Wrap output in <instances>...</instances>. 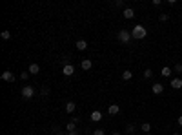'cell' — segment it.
<instances>
[{"label": "cell", "mask_w": 182, "mask_h": 135, "mask_svg": "<svg viewBox=\"0 0 182 135\" xmlns=\"http://www.w3.org/2000/svg\"><path fill=\"white\" fill-rule=\"evenodd\" d=\"M177 122H178V126H182V115H180V117L177 119Z\"/></svg>", "instance_id": "83f0119b"}, {"label": "cell", "mask_w": 182, "mask_h": 135, "mask_svg": "<svg viewBox=\"0 0 182 135\" xmlns=\"http://www.w3.org/2000/svg\"><path fill=\"white\" fill-rule=\"evenodd\" d=\"M115 6H117V7H124V2H122V0H117Z\"/></svg>", "instance_id": "484cf974"}, {"label": "cell", "mask_w": 182, "mask_h": 135, "mask_svg": "<svg viewBox=\"0 0 182 135\" xmlns=\"http://www.w3.org/2000/svg\"><path fill=\"white\" fill-rule=\"evenodd\" d=\"M89 119H91L93 122H100V121H102V113H100V111H97V110H95V111H91V115H89Z\"/></svg>", "instance_id": "52a82bcc"}, {"label": "cell", "mask_w": 182, "mask_h": 135, "mask_svg": "<svg viewBox=\"0 0 182 135\" xmlns=\"http://www.w3.org/2000/svg\"><path fill=\"white\" fill-rule=\"evenodd\" d=\"M171 88H173V90H180L182 88V79H171Z\"/></svg>", "instance_id": "30bf717a"}, {"label": "cell", "mask_w": 182, "mask_h": 135, "mask_svg": "<svg viewBox=\"0 0 182 135\" xmlns=\"http://www.w3.org/2000/svg\"><path fill=\"white\" fill-rule=\"evenodd\" d=\"M66 131H77V122L75 121H69L66 124Z\"/></svg>", "instance_id": "9a60e30c"}, {"label": "cell", "mask_w": 182, "mask_h": 135, "mask_svg": "<svg viewBox=\"0 0 182 135\" xmlns=\"http://www.w3.org/2000/svg\"><path fill=\"white\" fill-rule=\"evenodd\" d=\"M62 73L66 75V77H71V75L75 73V66H73V64H64V68H62Z\"/></svg>", "instance_id": "277c9868"}, {"label": "cell", "mask_w": 182, "mask_h": 135, "mask_svg": "<svg viewBox=\"0 0 182 135\" xmlns=\"http://www.w3.org/2000/svg\"><path fill=\"white\" fill-rule=\"evenodd\" d=\"M169 18V15H166V13H162V15H160V22H166V20Z\"/></svg>", "instance_id": "d4e9b609"}, {"label": "cell", "mask_w": 182, "mask_h": 135, "mask_svg": "<svg viewBox=\"0 0 182 135\" xmlns=\"http://www.w3.org/2000/svg\"><path fill=\"white\" fill-rule=\"evenodd\" d=\"M144 133H149V130H151V124L149 122H142V128H140Z\"/></svg>", "instance_id": "ac0fdd59"}, {"label": "cell", "mask_w": 182, "mask_h": 135, "mask_svg": "<svg viewBox=\"0 0 182 135\" xmlns=\"http://www.w3.org/2000/svg\"><path fill=\"white\" fill-rule=\"evenodd\" d=\"M27 71H29V75H37L38 71H40V66H38V64H35V62H33V64L29 66V69H27Z\"/></svg>", "instance_id": "7c38bea8"}, {"label": "cell", "mask_w": 182, "mask_h": 135, "mask_svg": "<svg viewBox=\"0 0 182 135\" xmlns=\"http://www.w3.org/2000/svg\"><path fill=\"white\" fill-rule=\"evenodd\" d=\"M0 77H2V80H6V82H13L15 80V75L11 73V71H4Z\"/></svg>", "instance_id": "ba28073f"}, {"label": "cell", "mask_w": 182, "mask_h": 135, "mask_svg": "<svg viewBox=\"0 0 182 135\" xmlns=\"http://www.w3.org/2000/svg\"><path fill=\"white\" fill-rule=\"evenodd\" d=\"M119 111H120V106H119V104H111V106L108 108V113H109L111 117H113V115H117Z\"/></svg>", "instance_id": "8fae6325"}, {"label": "cell", "mask_w": 182, "mask_h": 135, "mask_svg": "<svg viewBox=\"0 0 182 135\" xmlns=\"http://www.w3.org/2000/svg\"><path fill=\"white\" fill-rule=\"evenodd\" d=\"M147 135H149V133H147Z\"/></svg>", "instance_id": "1f68e13d"}, {"label": "cell", "mask_w": 182, "mask_h": 135, "mask_svg": "<svg viewBox=\"0 0 182 135\" xmlns=\"http://www.w3.org/2000/svg\"><path fill=\"white\" fill-rule=\"evenodd\" d=\"M66 135H78V131H66Z\"/></svg>", "instance_id": "4316f807"}, {"label": "cell", "mask_w": 182, "mask_h": 135, "mask_svg": "<svg viewBox=\"0 0 182 135\" xmlns=\"http://www.w3.org/2000/svg\"><path fill=\"white\" fill-rule=\"evenodd\" d=\"M160 75H162V77H171V68H168V66H164L162 68V71H160Z\"/></svg>", "instance_id": "2e32d148"}, {"label": "cell", "mask_w": 182, "mask_h": 135, "mask_svg": "<svg viewBox=\"0 0 182 135\" xmlns=\"http://www.w3.org/2000/svg\"><path fill=\"white\" fill-rule=\"evenodd\" d=\"M75 110H77V104H75L73 100H69V102H66V111L68 113H73Z\"/></svg>", "instance_id": "5bb4252c"}, {"label": "cell", "mask_w": 182, "mask_h": 135, "mask_svg": "<svg viewBox=\"0 0 182 135\" xmlns=\"http://www.w3.org/2000/svg\"><path fill=\"white\" fill-rule=\"evenodd\" d=\"M113 135H120V133H119V131H113Z\"/></svg>", "instance_id": "f1b7e54d"}, {"label": "cell", "mask_w": 182, "mask_h": 135, "mask_svg": "<svg viewBox=\"0 0 182 135\" xmlns=\"http://www.w3.org/2000/svg\"><path fill=\"white\" fill-rule=\"evenodd\" d=\"M77 49L78 51H84V49H88V42H86V40H77Z\"/></svg>", "instance_id": "4fadbf2b"}, {"label": "cell", "mask_w": 182, "mask_h": 135, "mask_svg": "<svg viewBox=\"0 0 182 135\" xmlns=\"http://www.w3.org/2000/svg\"><path fill=\"white\" fill-rule=\"evenodd\" d=\"M175 73H182V64H175Z\"/></svg>", "instance_id": "603a6c76"}, {"label": "cell", "mask_w": 182, "mask_h": 135, "mask_svg": "<svg viewBox=\"0 0 182 135\" xmlns=\"http://www.w3.org/2000/svg\"><path fill=\"white\" fill-rule=\"evenodd\" d=\"M144 77H146V79H151V77H153V71H151V69L147 68V69L144 71Z\"/></svg>", "instance_id": "44dd1931"}, {"label": "cell", "mask_w": 182, "mask_h": 135, "mask_svg": "<svg viewBox=\"0 0 182 135\" xmlns=\"http://www.w3.org/2000/svg\"><path fill=\"white\" fill-rule=\"evenodd\" d=\"M80 66H82V69H84V71H88V69H91V68H93V62H91L89 58H84V60L80 62Z\"/></svg>", "instance_id": "9c48e42d"}, {"label": "cell", "mask_w": 182, "mask_h": 135, "mask_svg": "<svg viewBox=\"0 0 182 135\" xmlns=\"http://www.w3.org/2000/svg\"><path fill=\"white\" fill-rule=\"evenodd\" d=\"M2 38H4V40H9V38H11V31H7V29L2 31Z\"/></svg>", "instance_id": "d6986e66"}, {"label": "cell", "mask_w": 182, "mask_h": 135, "mask_svg": "<svg viewBox=\"0 0 182 135\" xmlns=\"http://www.w3.org/2000/svg\"><path fill=\"white\" fill-rule=\"evenodd\" d=\"M35 95V88H31V86H24L22 88V97L24 99H31Z\"/></svg>", "instance_id": "3957f363"}, {"label": "cell", "mask_w": 182, "mask_h": 135, "mask_svg": "<svg viewBox=\"0 0 182 135\" xmlns=\"http://www.w3.org/2000/svg\"><path fill=\"white\" fill-rule=\"evenodd\" d=\"M151 91L155 93V95H160V93H162V91H164V86H162V84H160V82H155V84L151 86Z\"/></svg>", "instance_id": "8992f818"}, {"label": "cell", "mask_w": 182, "mask_h": 135, "mask_svg": "<svg viewBox=\"0 0 182 135\" xmlns=\"http://www.w3.org/2000/svg\"><path fill=\"white\" fill-rule=\"evenodd\" d=\"M146 35H147V29H146L142 24H137V26L131 29V37H133L135 40H142Z\"/></svg>", "instance_id": "6da1fadb"}, {"label": "cell", "mask_w": 182, "mask_h": 135, "mask_svg": "<svg viewBox=\"0 0 182 135\" xmlns=\"http://www.w3.org/2000/svg\"><path fill=\"white\" fill-rule=\"evenodd\" d=\"M122 15H124V18H127V20H131V18L135 17V11H133V7H124V11H122Z\"/></svg>", "instance_id": "5b68a950"}, {"label": "cell", "mask_w": 182, "mask_h": 135, "mask_svg": "<svg viewBox=\"0 0 182 135\" xmlns=\"http://www.w3.org/2000/svg\"><path fill=\"white\" fill-rule=\"evenodd\" d=\"M93 135H106L104 130H93Z\"/></svg>", "instance_id": "cb8c5ba5"}, {"label": "cell", "mask_w": 182, "mask_h": 135, "mask_svg": "<svg viewBox=\"0 0 182 135\" xmlns=\"http://www.w3.org/2000/svg\"><path fill=\"white\" fill-rule=\"evenodd\" d=\"M133 135H140V133H133Z\"/></svg>", "instance_id": "f546056e"}, {"label": "cell", "mask_w": 182, "mask_h": 135, "mask_svg": "<svg viewBox=\"0 0 182 135\" xmlns=\"http://www.w3.org/2000/svg\"><path fill=\"white\" fill-rule=\"evenodd\" d=\"M126 131L133 135V133H135V124H127V126H126Z\"/></svg>", "instance_id": "ffe728a7"}, {"label": "cell", "mask_w": 182, "mask_h": 135, "mask_svg": "<svg viewBox=\"0 0 182 135\" xmlns=\"http://www.w3.org/2000/svg\"><path fill=\"white\" fill-rule=\"evenodd\" d=\"M131 77H133V73H131L129 69H126L124 73H122V79H124V80H131Z\"/></svg>", "instance_id": "e0dca14e"}, {"label": "cell", "mask_w": 182, "mask_h": 135, "mask_svg": "<svg viewBox=\"0 0 182 135\" xmlns=\"http://www.w3.org/2000/svg\"><path fill=\"white\" fill-rule=\"evenodd\" d=\"M27 77H29V71H24V73H20V79H22V80H27Z\"/></svg>", "instance_id": "7402d4cb"}, {"label": "cell", "mask_w": 182, "mask_h": 135, "mask_svg": "<svg viewBox=\"0 0 182 135\" xmlns=\"http://www.w3.org/2000/svg\"><path fill=\"white\" fill-rule=\"evenodd\" d=\"M173 135H178V133H173Z\"/></svg>", "instance_id": "4dcf8cb0"}, {"label": "cell", "mask_w": 182, "mask_h": 135, "mask_svg": "<svg viewBox=\"0 0 182 135\" xmlns=\"http://www.w3.org/2000/svg\"><path fill=\"white\" fill-rule=\"evenodd\" d=\"M117 38H119L122 44H129V40H131L133 37H131V31H127V29H120V31H119V35H117Z\"/></svg>", "instance_id": "7a4b0ae2"}]
</instances>
